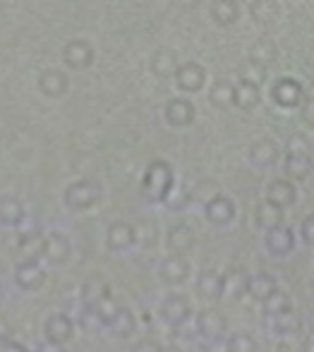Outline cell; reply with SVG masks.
Wrapping results in <instances>:
<instances>
[{
  "label": "cell",
  "mask_w": 314,
  "mask_h": 352,
  "mask_svg": "<svg viewBox=\"0 0 314 352\" xmlns=\"http://www.w3.org/2000/svg\"><path fill=\"white\" fill-rule=\"evenodd\" d=\"M144 195L151 201H163L168 199L173 190V170L166 161H154L149 163L147 173H144Z\"/></svg>",
  "instance_id": "obj_1"
},
{
  "label": "cell",
  "mask_w": 314,
  "mask_h": 352,
  "mask_svg": "<svg viewBox=\"0 0 314 352\" xmlns=\"http://www.w3.org/2000/svg\"><path fill=\"white\" fill-rule=\"evenodd\" d=\"M101 197H103V190L96 180H79L67 187V192H65V204L72 211H87V209H94V206L101 201Z\"/></svg>",
  "instance_id": "obj_2"
},
{
  "label": "cell",
  "mask_w": 314,
  "mask_h": 352,
  "mask_svg": "<svg viewBox=\"0 0 314 352\" xmlns=\"http://www.w3.org/2000/svg\"><path fill=\"white\" fill-rule=\"evenodd\" d=\"M312 168L314 161L310 153L305 151V144L295 146V142H291V146L286 151V161H283V170H286L288 180H305V177H310Z\"/></svg>",
  "instance_id": "obj_3"
},
{
  "label": "cell",
  "mask_w": 314,
  "mask_h": 352,
  "mask_svg": "<svg viewBox=\"0 0 314 352\" xmlns=\"http://www.w3.org/2000/svg\"><path fill=\"white\" fill-rule=\"evenodd\" d=\"M271 98H273V103L281 108H300L305 94H302V87L297 79L283 77L271 87Z\"/></svg>",
  "instance_id": "obj_4"
},
{
  "label": "cell",
  "mask_w": 314,
  "mask_h": 352,
  "mask_svg": "<svg viewBox=\"0 0 314 352\" xmlns=\"http://www.w3.org/2000/svg\"><path fill=\"white\" fill-rule=\"evenodd\" d=\"M204 216H207V221L211 223V226H218V228L231 226L233 218H236V201L226 195L211 197V199L207 201V206H204Z\"/></svg>",
  "instance_id": "obj_5"
},
{
  "label": "cell",
  "mask_w": 314,
  "mask_h": 352,
  "mask_svg": "<svg viewBox=\"0 0 314 352\" xmlns=\"http://www.w3.org/2000/svg\"><path fill=\"white\" fill-rule=\"evenodd\" d=\"M163 116H166L168 125L176 127V130H182V127L192 125L197 111H194V103L189 101V98L176 96V98H171V101L166 103V108H163Z\"/></svg>",
  "instance_id": "obj_6"
},
{
  "label": "cell",
  "mask_w": 314,
  "mask_h": 352,
  "mask_svg": "<svg viewBox=\"0 0 314 352\" xmlns=\"http://www.w3.org/2000/svg\"><path fill=\"white\" fill-rule=\"evenodd\" d=\"M192 316V307L182 295H168L161 305V319L166 321V326L171 329H180L182 324H187V319Z\"/></svg>",
  "instance_id": "obj_7"
},
{
  "label": "cell",
  "mask_w": 314,
  "mask_h": 352,
  "mask_svg": "<svg viewBox=\"0 0 314 352\" xmlns=\"http://www.w3.org/2000/svg\"><path fill=\"white\" fill-rule=\"evenodd\" d=\"M176 87L180 91H189V94H197L204 89L207 84V70H204L199 63H185V65H178L176 70Z\"/></svg>",
  "instance_id": "obj_8"
},
{
  "label": "cell",
  "mask_w": 314,
  "mask_h": 352,
  "mask_svg": "<svg viewBox=\"0 0 314 352\" xmlns=\"http://www.w3.org/2000/svg\"><path fill=\"white\" fill-rule=\"evenodd\" d=\"M264 201L271 206H276V209L286 211L288 206H293L297 201V190L295 185H293L291 180H273L269 182L266 187V195H264Z\"/></svg>",
  "instance_id": "obj_9"
},
{
  "label": "cell",
  "mask_w": 314,
  "mask_h": 352,
  "mask_svg": "<svg viewBox=\"0 0 314 352\" xmlns=\"http://www.w3.org/2000/svg\"><path fill=\"white\" fill-rule=\"evenodd\" d=\"M264 245H266V252L273 256H288L295 247V235L288 226H276L271 230H266V237H264Z\"/></svg>",
  "instance_id": "obj_10"
},
{
  "label": "cell",
  "mask_w": 314,
  "mask_h": 352,
  "mask_svg": "<svg viewBox=\"0 0 314 352\" xmlns=\"http://www.w3.org/2000/svg\"><path fill=\"white\" fill-rule=\"evenodd\" d=\"M197 331L202 338L216 343V340H221L223 333H226V316H223L218 309L202 311V314L197 316Z\"/></svg>",
  "instance_id": "obj_11"
},
{
  "label": "cell",
  "mask_w": 314,
  "mask_h": 352,
  "mask_svg": "<svg viewBox=\"0 0 314 352\" xmlns=\"http://www.w3.org/2000/svg\"><path fill=\"white\" fill-rule=\"evenodd\" d=\"M281 161V148L278 144H273L271 140H259L257 144H252L250 148V163L259 170H266V168H273Z\"/></svg>",
  "instance_id": "obj_12"
},
{
  "label": "cell",
  "mask_w": 314,
  "mask_h": 352,
  "mask_svg": "<svg viewBox=\"0 0 314 352\" xmlns=\"http://www.w3.org/2000/svg\"><path fill=\"white\" fill-rule=\"evenodd\" d=\"M134 242H137V232H134V228L129 226V223H113L111 228H108L106 232V245L111 252H127L134 247Z\"/></svg>",
  "instance_id": "obj_13"
},
{
  "label": "cell",
  "mask_w": 314,
  "mask_h": 352,
  "mask_svg": "<svg viewBox=\"0 0 314 352\" xmlns=\"http://www.w3.org/2000/svg\"><path fill=\"white\" fill-rule=\"evenodd\" d=\"M65 63L72 70H87L94 63V46L89 41H82V38L67 43V48H65Z\"/></svg>",
  "instance_id": "obj_14"
},
{
  "label": "cell",
  "mask_w": 314,
  "mask_h": 352,
  "mask_svg": "<svg viewBox=\"0 0 314 352\" xmlns=\"http://www.w3.org/2000/svg\"><path fill=\"white\" fill-rule=\"evenodd\" d=\"M192 245H194V232L189 230V226H185V223H178V226H173L166 232V247L171 250V254L182 256L185 252L192 250Z\"/></svg>",
  "instance_id": "obj_15"
},
{
  "label": "cell",
  "mask_w": 314,
  "mask_h": 352,
  "mask_svg": "<svg viewBox=\"0 0 314 352\" xmlns=\"http://www.w3.org/2000/svg\"><path fill=\"white\" fill-rule=\"evenodd\" d=\"M247 285H250V274L245 269H231L223 276L221 297H226V300H240L247 292Z\"/></svg>",
  "instance_id": "obj_16"
},
{
  "label": "cell",
  "mask_w": 314,
  "mask_h": 352,
  "mask_svg": "<svg viewBox=\"0 0 314 352\" xmlns=\"http://www.w3.org/2000/svg\"><path fill=\"white\" fill-rule=\"evenodd\" d=\"M221 292H223V276L218 271L209 269V271H202L197 278V295L202 300H221Z\"/></svg>",
  "instance_id": "obj_17"
},
{
  "label": "cell",
  "mask_w": 314,
  "mask_h": 352,
  "mask_svg": "<svg viewBox=\"0 0 314 352\" xmlns=\"http://www.w3.org/2000/svg\"><path fill=\"white\" fill-rule=\"evenodd\" d=\"M161 276H163V280L171 283V285H182L189 276V261L185 259V256L171 254L166 261H163Z\"/></svg>",
  "instance_id": "obj_18"
},
{
  "label": "cell",
  "mask_w": 314,
  "mask_h": 352,
  "mask_svg": "<svg viewBox=\"0 0 314 352\" xmlns=\"http://www.w3.org/2000/svg\"><path fill=\"white\" fill-rule=\"evenodd\" d=\"M259 101H262L259 84H254L252 79H242V82L236 87V98H233V106L240 108V111H252Z\"/></svg>",
  "instance_id": "obj_19"
},
{
  "label": "cell",
  "mask_w": 314,
  "mask_h": 352,
  "mask_svg": "<svg viewBox=\"0 0 314 352\" xmlns=\"http://www.w3.org/2000/svg\"><path fill=\"white\" fill-rule=\"evenodd\" d=\"M209 14H211V19L216 24L228 27V24L238 22V17H240V5L231 3V0H216V3L209 5Z\"/></svg>",
  "instance_id": "obj_20"
},
{
  "label": "cell",
  "mask_w": 314,
  "mask_h": 352,
  "mask_svg": "<svg viewBox=\"0 0 314 352\" xmlns=\"http://www.w3.org/2000/svg\"><path fill=\"white\" fill-rule=\"evenodd\" d=\"M262 307H264V314H266L269 319H273V316H283V314H288V311H293L291 295H288V292H283V290L271 292V295L262 302Z\"/></svg>",
  "instance_id": "obj_21"
},
{
  "label": "cell",
  "mask_w": 314,
  "mask_h": 352,
  "mask_svg": "<svg viewBox=\"0 0 314 352\" xmlns=\"http://www.w3.org/2000/svg\"><path fill=\"white\" fill-rule=\"evenodd\" d=\"M276 278L271 274H257L250 276V285H247V295H252L254 300L264 302L271 292H276Z\"/></svg>",
  "instance_id": "obj_22"
},
{
  "label": "cell",
  "mask_w": 314,
  "mask_h": 352,
  "mask_svg": "<svg viewBox=\"0 0 314 352\" xmlns=\"http://www.w3.org/2000/svg\"><path fill=\"white\" fill-rule=\"evenodd\" d=\"M46 333H48V338H51V343H65V340L72 338L74 326L67 316L58 314V316H51V319H48Z\"/></svg>",
  "instance_id": "obj_23"
},
{
  "label": "cell",
  "mask_w": 314,
  "mask_h": 352,
  "mask_svg": "<svg viewBox=\"0 0 314 352\" xmlns=\"http://www.w3.org/2000/svg\"><path fill=\"white\" fill-rule=\"evenodd\" d=\"M250 60L259 67H266L276 60V46L269 38H259L257 43L250 48Z\"/></svg>",
  "instance_id": "obj_24"
},
{
  "label": "cell",
  "mask_w": 314,
  "mask_h": 352,
  "mask_svg": "<svg viewBox=\"0 0 314 352\" xmlns=\"http://www.w3.org/2000/svg\"><path fill=\"white\" fill-rule=\"evenodd\" d=\"M233 98H236V87L228 82H216L209 91V101H211L213 108H221L226 111L228 106H233Z\"/></svg>",
  "instance_id": "obj_25"
},
{
  "label": "cell",
  "mask_w": 314,
  "mask_h": 352,
  "mask_svg": "<svg viewBox=\"0 0 314 352\" xmlns=\"http://www.w3.org/2000/svg\"><path fill=\"white\" fill-rule=\"evenodd\" d=\"M254 218H257V226H262L264 230H271V228H276V226H283V211L271 204H266V201H262V204L257 206Z\"/></svg>",
  "instance_id": "obj_26"
},
{
  "label": "cell",
  "mask_w": 314,
  "mask_h": 352,
  "mask_svg": "<svg viewBox=\"0 0 314 352\" xmlns=\"http://www.w3.org/2000/svg\"><path fill=\"white\" fill-rule=\"evenodd\" d=\"M269 329L276 336H293L300 331V321H297V316L293 314V311H288V314H283V316L269 319Z\"/></svg>",
  "instance_id": "obj_27"
},
{
  "label": "cell",
  "mask_w": 314,
  "mask_h": 352,
  "mask_svg": "<svg viewBox=\"0 0 314 352\" xmlns=\"http://www.w3.org/2000/svg\"><path fill=\"white\" fill-rule=\"evenodd\" d=\"M151 70H154V74H158V77L176 74V70H178L176 56H173L171 51H158L156 56L151 58Z\"/></svg>",
  "instance_id": "obj_28"
},
{
  "label": "cell",
  "mask_w": 314,
  "mask_h": 352,
  "mask_svg": "<svg viewBox=\"0 0 314 352\" xmlns=\"http://www.w3.org/2000/svg\"><path fill=\"white\" fill-rule=\"evenodd\" d=\"M118 311H121V305H118L111 295H106L103 300H98L96 305H94V314H96V319L106 326H111V321L116 319Z\"/></svg>",
  "instance_id": "obj_29"
},
{
  "label": "cell",
  "mask_w": 314,
  "mask_h": 352,
  "mask_svg": "<svg viewBox=\"0 0 314 352\" xmlns=\"http://www.w3.org/2000/svg\"><path fill=\"white\" fill-rule=\"evenodd\" d=\"M134 326H137L134 324V314L129 309H125V307H121V311L116 314V319L111 321L108 329H111L116 336H123V338H125V336H129L134 331Z\"/></svg>",
  "instance_id": "obj_30"
},
{
  "label": "cell",
  "mask_w": 314,
  "mask_h": 352,
  "mask_svg": "<svg viewBox=\"0 0 314 352\" xmlns=\"http://www.w3.org/2000/svg\"><path fill=\"white\" fill-rule=\"evenodd\" d=\"M226 352H257V340L250 333H233L226 340Z\"/></svg>",
  "instance_id": "obj_31"
},
{
  "label": "cell",
  "mask_w": 314,
  "mask_h": 352,
  "mask_svg": "<svg viewBox=\"0 0 314 352\" xmlns=\"http://www.w3.org/2000/svg\"><path fill=\"white\" fill-rule=\"evenodd\" d=\"M48 254L53 256V261H65L70 254V245L63 235H53V240L48 242Z\"/></svg>",
  "instance_id": "obj_32"
},
{
  "label": "cell",
  "mask_w": 314,
  "mask_h": 352,
  "mask_svg": "<svg viewBox=\"0 0 314 352\" xmlns=\"http://www.w3.org/2000/svg\"><path fill=\"white\" fill-rule=\"evenodd\" d=\"M48 79H51V87L46 89V94H56V96H61V94H65V89H67V77H65L63 72L58 70H51L46 74Z\"/></svg>",
  "instance_id": "obj_33"
},
{
  "label": "cell",
  "mask_w": 314,
  "mask_h": 352,
  "mask_svg": "<svg viewBox=\"0 0 314 352\" xmlns=\"http://www.w3.org/2000/svg\"><path fill=\"white\" fill-rule=\"evenodd\" d=\"M300 237L305 240V245L314 247V213H312V216H307L305 221H302V226H300Z\"/></svg>",
  "instance_id": "obj_34"
},
{
  "label": "cell",
  "mask_w": 314,
  "mask_h": 352,
  "mask_svg": "<svg viewBox=\"0 0 314 352\" xmlns=\"http://www.w3.org/2000/svg\"><path fill=\"white\" fill-rule=\"evenodd\" d=\"M300 108H302L300 116H302V120H305V125L314 130V98H307V101L302 103Z\"/></svg>",
  "instance_id": "obj_35"
},
{
  "label": "cell",
  "mask_w": 314,
  "mask_h": 352,
  "mask_svg": "<svg viewBox=\"0 0 314 352\" xmlns=\"http://www.w3.org/2000/svg\"><path fill=\"white\" fill-rule=\"evenodd\" d=\"M132 352H161V348H158V345H154V343H149V340H142V343L134 345Z\"/></svg>",
  "instance_id": "obj_36"
},
{
  "label": "cell",
  "mask_w": 314,
  "mask_h": 352,
  "mask_svg": "<svg viewBox=\"0 0 314 352\" xmlns=\"http://www.w3.org/2000/svg\"><path fill=\"white\" fill-rule=\"evenodd\" d=\"M161 352H182V350H178V348H173V345H168V348H161Z\"/></svg>",
  "instance_id": "obj_37"
}]
</instances>
